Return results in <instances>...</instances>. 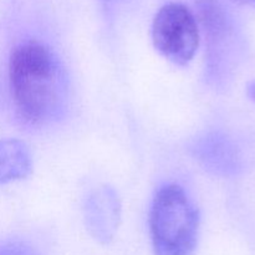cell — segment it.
Listing matches in <instances>:
<instances>
[{"mask_svg":"<svg viewBox=\"0 0 255 255\" xmlns=\"http://www.w3.org/2000/svg\"><path fill=\"white\" fill-rule=\"evenodd\" d=\"M9 84L15 107L30 124H46L64 106V69L56 54L41 42L26 41L12 50Z\"/></svg>","mask_w":255,"mask_h":255,"instance_id":"obj_1","label":"cell"},{"mask_svg":"<svg viewBox=\"0 0 255 255\" xmlns=\"http://www.w3.org/2000/svg\"><path fill=\"white\" fill-rule=\"evenodd\" d=\"M199 233V212L178 184H166L149 209V234L154 255H193Z\"/></svg>","mask_w":255,"mask_h":255,"instance_id":"obj_2","label":"cell"},{"mask_svg":"<svg viewBox=\"0 0 255 255\" xmlns=\"http://www.w3.org/2000/svg\"><path fill=\"white\" fill-rule=\"evenodd\" d=\"M199 27L193 12L181 2L163 5L152 22V41L168 61L186 66L199 46Z\"/></svg>","mask_w":255,"mask_h":255,"instance_id":"obj_3","label":"cell"},{"mask_svg":"<svg viewBox=\"0 0 255 255\" xmlns=\"http://www.w3.org/2000/svg\"><path fill=\"white\" fill-rule=\"evenodd\" d=\"M85 227L101 244H109L121 222V201L112 187L101 186L90 193L84 207Z\"/></svg>","mask_w":255,"mask_h":255,"instance_id":"obj_4","label":"cell"},{"mask_svg":"<svg viewBox=\"0 0 255 255\" xmlns=\"http://www.w3.org/2000/svg\"><path fill=\"white\" fill-rule=\"evenodd\" d=\"M196 156L208 171L221 176L236 174L241 168V158L236 146L218 133L209 134L198 142Z\"/></svg>","mask_w":255,"mask_h":255,"instance_id":"obj_5","label":"cell"},{"mask_svg":"<svg viewBox=\"0 0 255 255\" xmlns=\"http://www.w3.org/2000/svg\"><path fill=\"white\" fill-rule=\"evenodd\" d=\"M32 172L30 149L16 138L0 139V184L27 178Z\"/></svg>","mask_w":255,"mask_h":255,"instance_id":"obj_6","label":"cell"},{"mask_svg":"<svg viewBox=\"0 0 255 255\" xmlns=\"http://www.w3.org/2000/svg\"><path fill=\"white\" fill-rule=\"evenodd\" d=\"M0 255H36V253L22 242L9 241L0 244Z\"/></svg>","mask_w":255,"mask_h":255,"instance_id":"obj_7","label":"cell"},{"mask_svg":"<svg viewBox=\"0 0 255 255\" xmlns=\"http://www.w3.org/2000/svg\"><path fill=\"white\" fill-rule=\"evenodd\" d=\"M247 92H248V96L255 102V80L249 82L248 86H247Z\"/></svg>","mask_w":255,"mask_h":255,"instance_id":"obj_8","label":"cell"},{"mask_svg":"<svg viewBox=\"0 0 255 255\" xmlns=\"http://www.w3.org/2000/svg\"><path fill=\"white\" fill-rule=\"evenodd\" d=\"M237 2H241V4L249 5V6H253L255 9V0H234Z\"/></svg>","mask_w":255,"mask_h":255,"instance_id":"obj_9","label":"cell"}]
</instances>
